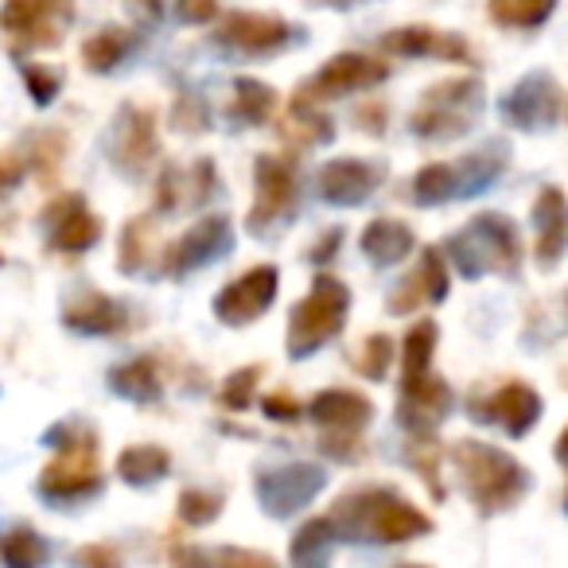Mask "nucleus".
<instances>
[{
  "label": "nucleus",
  "instance_id": "52",
  "mask_svg": "<svg viewBox=\"0 0 568 568\" xmlns=\"http://www.w3.org/2000/svg\"><path fill=\"white\" fill-rule=\"evenodd\" d=\"M312 4H327V9H343V4H351V0H312Z\"/></svg>",
  "mask_w": 568,
  "mask_h": 568
},
{
  "label": "nucleus",
  "instance_id": "51",
  "mask_svg": "<svg viewBox=\"0 0 568 568\" xmlns=\"http://www.w3.org/2000/svg\"><path fill=\"white\" fill-rule=\"evenodd\" d=\"M82 560H118L113 552H105V549H87L82 552Z\"/></svg>",
  "mask_w": 568,
  "mask_h": 568
},
{
  "label": "nucleus",
  "instance_id": "46",
  "mask_svg": "<svg viewBox=\"0 0 568 568\" xmlns=\"http://www.w3.org/2000/svg\"><path fill=\"white\" fill-rule=\"evenodd\" d=\"M386 121H389V110L382 102H363L355 110V125L363 129V133H371V136L386 133Z\"/></svg>",
  "mask_w": 568,
  "mask_h": 568
},
{
  "label": "nucleus",
  "instance_id": "16",
  "mask_svg": "<svg viewBox=\"0 0 568 568\" xmlns=\"http://www.w3.org/2000/svg\"><path fill=\"white\" fill-rule=\"evenodd\" d=\"M471 417L495 420V425H503L510 436H526L529 428L537 425V417H541V394H537L534 386H526V382H506L495 394L475 397Z\"/></svg>",
  "mask_w": 568,
  "mask_h": 568
},
{
  "label": "nucleus",
  "instance_id": "39",
  "mask_svg": "<svg viewBox=\"0 0 568 568\" xmlns=\"http://www.w3.org/2000/svg\"><path fill=\"white\" fill-rule=\"evenodd\" d=\"M417 281H420V288H425L428 304L448 301L452 281H448V261H444L440 250H433V245H428V250L420 253V261H417Z\"/></svg>",
  "mask_w": 568,
  "mask_h": 568
},
{
  "label": "nucleus",
  "instance_id": "23",
  "mask_svg": "<svg viewBox=\"0 0 568 568\" xmlns=\"http://www.w3.org/2000/svg\"><path fill=\"white\" fill-rule=\"evenodd\" d=\"M358 245H363V253L374 261V265H394V261L409 257L413 245H417V237H413V230L405 226V222H397V219H374L371 226L363 230Z\"/></svg>",
  "mask_w": 568,
  "mask_h": 568
},
{
  "label": "nucleus",
  "instance_id": "10",
  "mask_svg": "<svg viewBox=\"0 0 568 568\" xmlns=\"http://www.w3.org/2000/svg\"><path fill=\"white\" fill-rule=\"evenodd\" d=\"M324 483L327 475L316 464L273 467V471L257 475V498L273 518H293L296 510H304L324 490Z\"/></svg>",
  "mask_w": 568,
  "mask_h": 568
},
{
  "label": "nucleus",
  "instance_id": "7",
  "mask_svg": "<svg viewBox=\"0 0 568 568\" xmlns=\"http://www.w3.org/2000/svg\"><path fill=\"white\" fill-rule=\"evenodd\" d=\"M102 483V467H98V440L94 433H82L79 440L63 444L55 459L43 467L40 490L51 498H82L98 490Z\"/></svg>",
  "mask_w": 568,
  "mask_h": 568
},
{
  "label": "nucleus",
  "instance_id": "34",
  "mask_svg": "<svg viewBox=\"0 0 568 568\" xmlns=\"http://www.w3.org/2000/svg\"><path fill=\"white\" fill-rule=\"evenodd\" d=\"M456 199V168L452 164H428L413 175V203L436 206Z\"/></svg>",
  "mask_w": 568,
  "mask_h": 568
},
{
  "label": "nucleus",
  "instance_id": "9",
  "mask_svg": "<svg viewBox=\"0 0 568 568\" xmlns=\"http://www.w3.org/2000/svg\"><path fill=\"white\" fill-rule=\"evenodd\" d=\"M276 288H281V273L276 265H253L245 268L237 281H230L219 296H214V316L222 324L245 327L257 316H265L276 301Z\"/></svg>",
  "mask_w": 568,
  "mask_h": 568
},
{
  "label": "nucleus",
  "instance_id": "3",
  "mask_svg": "<svg viewBox=\"0 0 568 568\" xmlns=\"http://www.w3.org/2000/svg\"><path fill=\"white\" fill-rule=\"evenodd\" d=\"M448 257L467 281H479L487 273H503L514 276L518 273V257H521V237L506 214H479V219L467 222L459 234L448 237Z\"/></svg>",
  "mask_w": 568,
  "mask_h": 568
},
{
  "label": "nucleus",
  "instance_id": "18",
  "mask_svg": "<svg viewBox=\"0 0 568 568\" xmlns=\"http://www.w3.org/2000/svg\"><path fill=\"white\" fill-rule=\"evenodd\" d=\"M234 245V234H230V222L226 219H203L199 226H191L183 237H175L172 245L164 250V273L180 276L195 265H211L214 257Z\"/></svg>",
  "mask_w": 568,
  "mask_h": 568
},
{
  "label": "nucleus",
  "instance_id": "25",
  "mask_svg": "<svg viewBox=\"0 0 568 568\" xmlns=\"http://www.w3.org/2000/svg\"><path fill=\"white\" fill-rule=\"evenodd\" d=\"M102 237V222L98 214H90L82 206V199H71V203L59 211V222H55V250L63 253H82Z\"/></svg>",
  "mask_w": 568,
  "mask_h": 568
},
{
  "label": "nucleus",
  "instance_id": "14",
  "mask_svg": "<svg viewBox=\"0 0 568 568\" xmlns=\"http://www.w3.org/2000/svg\"><path fill=\"white\" fill-rule=\"evenodd\" d=\"M382 51L397 59H444V63H475V51L467 48L464 36L440 32L433 24L394 28L382 36Z\"/></svg>",
  "mask_w": 568,
  "mask_h": 568
},
{
  "label": "nucleus",
  "instance_id": "15",
  "mask_svg": "<svg viewBox=\"0 0 568 568\" xmlns=\"http://www.w3.org/2000/svg\"><path fill=\"white\" fill-rule=\"evenodd\" d=\"M452 409V389L444 378H433L428 371L405 374L402 378V402H397V417L409 433H436Z\"/></svg>",
  "mask_w": 568,
  "mask_h": 568
},
{
  "label": "nucleus",
  "instance_id": "38",
  "mask_svg": "<svg viewBox=\"0 0 568 568\" xmlns=\"http://www.w3.org/2000/svg\"><path fill=\"white\" fill-rule=\"evenodd\" d=\"M261 374H265V366H242V371L230 374L226 386H222V394H219L222 409H230V413L250 409V405L257 402V382H261Z\"/></svg>",
  "mask_w": 568,
  "mask_h": 568
},
{
  "label": "nucleus",
  "instance_id": "17",
  "mask_svg": "<svg viewBox=\"0 0 568 568\" xmlns=\"http://www.w3.org/2000/svg\"><path fill=\"white\" fill-rule=\"evenodd\" d=\"M382 183H386V168L374 164V160L339 156V160H332V164H324V172H320V191H324V199L335 206L366 203Z\"/></svg>",
  "mask_w": 568,
  "mask_h": 568
},
{
  "label": "nucleus",
  "instance_id": "26",
  "mask_svg": "<svg viewBox=\"0 0 568 568\" xmlns=\"http://www.w3.org/2000/svg\"><path fill=\"white\" fill-rule=\"evenodd\" d=\"M168 467H172V456L160 444H136V448L121 452L118 459V475L133 487H149V483L164 479Z\"/></svg>",
  "mask_w": 568,
  "mask_h": 568
},
{
  "label": "nucleus",
  "instance_id": "40",
  "mask_svg": "<svg viewBox=\"0 0 568 568\" xmlns=\"http://www.w3.org/2000/svg\"><path fill=\"white\" fill-rule=\"evenodd\" d=\"M149 253H152L149 219H133L125 226V237H121V268H125V273H136V268H144Z\"/></svg>",
  "mask_w": 568,
  "mask_h": 568
},
{
  "label": "nucleus",
  "instance_id": "49",
  "mask_svg": "<svg viewBox=\"0 0 568 568\" xmlns=\"http://www.w3.org/2000/svg\"><path fill=\"white\" fill-rule=\"evenodd\" d=\"M339 242H343V230H327V237H316V245H312V253L308 257L312 261H332V253L339 250Z\"/></svg>",
  "mask_w": 568,
  "mask_h": 568
},
{
  "label": "nucleus",
  "instance_id": "11",
  "mask_svg": "<svg viewBox=\"0 0 568 568\" xmlns=\"http://www.w3.org/2000/svg\"><path fill=\"white\" fill-rule=\"evenodd\" d=\"M560 87L552 74H526V79L518 82V87L506 94L503 102V118L510 121L514 129H521V133H537V129H549L557 125L560 118Z\"/></svg>",
  "mask_w": 568,
  "mask_h": 568
},
{
  "label": "nucleus",
  "instance_id": "44",
  "mask_svg": "<svg viewBox=\"0 0 568 568\" xmlns=\"http://www.w3.org/2000/svg\"><path fill=\"white\" fill-rule=\"evenodd\" d=\"M28 87H32L36 102L48 105L51 98H55V90L63 87V79H59V71H51V67H28Z\"/></svg>",
  "mask_w": 568,
  "mask_h": 568
},
{
  "label": "nucleus",
  "instance_id": "35",
  "mask_svg": "<svg viewBox=\"0 0 568 568\" xmlns=\"http://www.w3.org/2000/svg\"><path fill=\"white\" fill-rule=\"evenodd\" d=\"M332 541H335L332 518L304 521V526L296 529V537H293V560H296V565H320V560H327Z\"/></svg>",
  "mask_w": 568,
  "mask_h": 568
},
{
  "label": "nucleus",
  "instance_id": "37",
  "mask_svg": "<svg viewBox=\"0 0 568 568\" xmlns=\"http://www.w3.org/2000/svg\"><path fill=\"white\" fill-rule=\"evenodd\" d=\"M436 339H440V327H436L433 320H417V324L409 327V335H405V351H402L405 374L428 371V363H433V351H436Z\"/></svg>",
  "mask_w": 568,
  "mask_h": 568
},
{
  "label": "nucleus",
  "instance_id": "28",
  "mask_svg": "<svg viewBox=\"0 0 568 568\" xmlns=\"http://www.w3.org/2000/svg\"><path fill=\"white\" fill-rule=\"evenodd\" d=\"M230 110H234V118L245 121V125H265L276 113V90L257 79H237Z\"/></svg>",
  "mask_w": 568,
  "mask_h": 568
},
{
  "label": "nucleus",
  "instance_id": "42",
  "mask_svg": "<svg viewBox=\"0 0 568 568\" xmlns=\"http://www.w3.org/2000/svg\"><path fill=\"white\" fill-rule=\"evenodd\" d=\"M320 448H324L332 459H339V464H358V459L366 456V448H363V436H339V433H324V436H320Z\"/></svg>",
  "mask_w": 568,
  "mask_h": 568
},
{
  "label": "nucleus",
  "instance_id": "21",
  "mask_svg": "<svg viewBox=\"0 0 568 568\" xmlns=\"http://www.w3.org/2000/svg\"><path fill=\"white\" fill-rule=\"evenodd\" d=\"M160 152V136H156V118L152 110H136L129 105L125 118L118 125V164L129 172H141L149 168V160Z\"/></svg>",
  "mask_w": 568,
  "mask_h": 568
},
{
  "label": "nucleus",
  "instance_id": "33",
  "mask_svg": "<svg viewBox=\"0 0 568 568\" xmlns=\"http://www.w3.org/2000/svg\"><path fill=\"white\" fill-rule=\"evenodd\" d=\"M389 363H394V339H389V335H382V332L366 335V339L351 351V366H355V374H363L366 382L386 378Z\"/></svg>",
  "mask_w": 568,
  "mask_h": 568
},
{
  "label": "nucleus",
  "instance_id": "13",
  "mask_svg": "<svg viewBox=\"0 0 568 568\" xmlns=\"http://www.w3.org/2000/svg\"><path fill=\"white\" fill-rule=\"evenodd\" d=\"M71 12H74V0H9L0 20H4V32H12L20 43L51 48L63 36Z\"/></svg>",
  "mask_w": 568,
  "mask_h": 568
},
{
  "label": "nucleus",
  "instance_id": "12",
  "mask_svg": "<svg viewBox=\"0 0 568 568\" xmlns=\"http://www.w3.org/2000/svg\"><path fill=\"white\" fill-rule=\"evenodd\" d=\"M296 28L268 12H230L222 28L214 32L219 48L242 51V55H273L284 43H293Z\"/></svg>",
  "mask_w": 568,
  "mask_h": 568
},
{
  "label": "nucleus",
  "instance_id": "47",
  "mask_svg": "<svg viewBox=\"0 0 568 568\" xmlns=\"http://www.w3.org/2000/svg\"><path fill=\"white\" fill-rule=\"evenodd\" d=\"M175 9L191 24H206V20L219 17V0H175Z\"/></svg>",
  "mask_w": 568,
  "mask_h": 568
},
{
  "label": "nucleus",
  "instance_id": "30",
  "mask_svg": "<svg viewBox=\"0 0 568 568\" xmlns=\"http://www.w3.org/2000/svg\"><path fill=\"white\" fill-rule=\"evenodd\" d=\"M113 389L129 402H156L160 397V374L152 358H136V363H125L113 371Z\"/></svg>",
  "mask_w": 568,
  "mask_h": 568
},
{
  "label": "nucleus",
  "instance_id": "4",
  "mask_svg": "<svg viewBox=\"0 0 568 568\" xmlns=\"http://www.w3.org/2000/svg\"><path fill=\"white\" fill-rule=\"evenodd\" d=\"M347 312H351V288L339 276L320 273L312 281V293L288 316V355L293 358L316 355L324 343H332L343 332Z\"/></svg>",
  "mask_w": 568,
  "mask_h": 568
},
{
  "label": "nucleus",
  "instance_id": "6",
  "mask_svg": "<svg viewBox=\"0 0 568 568\" xmlns=\"http://www.w3.org/2000/svg\"><path fill=\"white\" fill-rule=\"evenodd\" d=\"M386 79H389L386 59L363 55V51H343V55L327 59L316 79L304 82L293 98L316 105V102H327V98H347V94H358V90H371Z\"/></svg>",
  "mask_w": 568,
  "mask_h": 568
},
{
  "label": "nucleus",
  "instance_id": "2",
  "mask_svg": "<svg viewBox=\"0 0 568 568\" xmlns=\"http://www.w3.org/2000/svg\"><path fill=\"white\" fill-rule=\"evenodd\" d=\"M452 464H456L459 483H464L467 498H471L479 514L514 510L529 490V471L510 452L495 448V444H483V440L452 444Z\"/></svg>",
  "mask_w": 568,
  "mask_h": 568
},
{
  "label": "nucleus",
  "instance_id": "50",
  "mask_svg": "<svg viewBox=\"0 0 568 568\" xmlns=\"http://www.w3.org/2000/svg\"><path fill=\"white\" fill-rule=\"evenodd\" d=\"M552 452H557V459L565 464V471H568V425H565V433L557 436V448H552Z\"/></svg>",
  "mask_w": 568,
  "mask_h": 568
},
{
  "label": "nucleus",
  "instance_id": "5",
  "mask_svg": "<svg viewBox=\"0 0 568 568\" xmlns=\"http://www.w3.org/2000/svg\"><path fill=\"white\" fill-rule=\"evenodd\" d=\"M479 113L483 82L471 79V74H459V79H444L425 90V98L409 118V129L425 141H448V136L471 133Z\"/></svg>",
  "mask_w": 568,
  "mask_h": 568
},
{
  "label": "nucleus",
  "instance_id": "27",
  "mask_svg": "<svg viewBox=\"0 0 568 568\" xmlns=\"http://www.w3.org/2000/svg\"><path fill=\"white\" fill-rule=\"evenodd\" d=\"M490 20L498 28H518V32H534L552 17L557 0H487Z\"/></svg>",
  "mask_w": 568,
  "mask_h": 568
},
{
  "label": "nucleus",
  "instance_id": "45",
  "mask_svg": "<svg viewBox=\"0 0 568 568\" xmlns=\"http://www.w3.org/2000/svg\"><path fill=\"white\" fill-rule=\"evenodd\" d=\"M172 121L183 129V133H199V129H206V105L195 102V98H180Z\"/></svg>",
  "mask_w": 568,
  "mask_h": 568
},
{
  "label": "nucleus",
  "instance_id": "19",
  "mask_svg": "<svg viewBox=\"0 0 568 568\" xmlns=\"http://www.w3.org/2000/svg\"><path fill=\"white\" fill-rule=\"evenodd\" d=\"M534 226H537V265L552 268L568 250V199L560 187H541L534 203Z\"/></svg>",
  "mask_w": 568,
  "mask_h": 568
},
{
  "label": "nucleus",
  "instance_id": "32",
  "mask_svg": "<svg viewBox=\"0 0 568 568\" xmlns=\"http://www.w3.org/2000/svg\"><path fill=\"white\" fill-rule=\"evenodd\" d=\"M405 459L417 467V475L428 483L433 498H444V483H440V464H444V448L433 433H413L409 448H405Z\"/></svg>",
  "mask_w": 568,
  "mask_h": 568
},
{
  "label": "nucleus",
  "instance_id": "48",
  "mask_svg": "<svg viewBox=\"0 0 568 568\" xmlns=\"http://www.w3.org/2000/svg\"><path fill=\"white\" fill-rule=\"evenodd\" d=\"M24 172H28V168L20 164L17 156H9V152H0V191H9L12 183L24 180Z\"/></svg>",
  "mask_w": 568,
  "mask_h": 568
},
{
  "label": "nucleus",
  "instance_id": "31",
  "mask_svg": "<svg viewBox=\"0 0 568 568\" xmlns=\"http://www.w3.org/2000/svg\"><path fill=\"white\" fill-rule=\"evenodd\" d=\"M129 43H133V36H129L125 28H105V32H98L87 40V48H82V63H87L94 74H105L125 59Z\"/></svg>",
  "mask_w": 568,
  "mask_h": 568
},
{
  "label": "nucleus",
  "instance_id": "43",
  "mask_svg": "<svg viewBox=\"0 0 568 568\" xmlns=\"http://www.w3.org/2000/svg\"><path fill=\"white\" fill-rule=\"evenodd\" d=\"M261 413L288 425V420H301V402H296V397L288 394V389H273V394L261 397Z\"/></svg>",
  "mask_w": 568,
  "mask_h": 568
},
{
  "label": "nucleus",
  "instance_id": "1",
  "mask_svg": "<svg viewBox=\"0 0 568 568\" xmlns=\"http://www.w3.org/2000/svg\"><path fill=\"white\" fill-rule=\"evenodd\" d=\"M327 518H332L335 534L351 537V541L358 537V541L402 545L433 534V518L417 510L409 498L397 495L394 487H363L355 495H343Z\"/></svg>",
  "mask_w": 568,
  "mask_h": 568
},
{
  "label": "nucleus",
  "instance_id": "22",
  "mask_svg": "<svg viewBox=\"0 0 568 568\" xmlns=\"http://www.w3.org/2000/svg\"><path fill=\"white\" fill-rule=\"evenodd\" d=\"M67 324H71L74 332L113 335V332H125L129 327V312L102 293H82L79 301L67 304Z\"/></svg>",
  "mask_w": 568,
  "mask_h": 568
},
{
  "label": "nucleus",
  "instance_id": "20",
  "mask_svg": "<svg viewBox=\"0 0 568 568\" xmlns=\"http://www.w3.org/2000/svg\"><path fill=\"white\" fill-rule=\"evenodd\" d=\"M308 413L324 433L363 436V428L374 420V402L366 394H358V389H324Z\"/></svg>",
  "mask_w": 568,
  "mask_h": 568
},
{
  "label": "nucleus",
  "instance_id": "8",
  "mask_svg": "<svg viewBox=\"0 0 568 568\" xmlns=\"http://www.w3.org/2000/svg\"><path fill=\"white\" fill-rule=\"evenodd\" d=\"M253 180H257V199H253L245 222L253 234H261L296 211V164L288 156H257Z\"/></svg>",
  "mask_w": 568,
  "mask_h": 568
},
{
  "label": "nucleus",
  "instance_id": "36",
  "mask_svg": "<svg viewBox=\"0 0 568 568\" xmlns=\"http://www.w3.org/2000/svg\"><path fill=\"white\" fill-rule=\"evenodd\" d=\"M222 506H226V498H222V490H206V487H187L180 495V521L191 529H203L211 526L214 518L222 514Z\"/></svg>",
  "mask_w": 568,
  "mask_h": 568
},
{
  "label": "nucleus",
  "instance_id": "29",
  "mask_svg": "<svg viewBox=\"0 0 568 568\" xmlns=\"http://www.w3.org/2000/svg\"><path fill=\"white\" fill-rule=\"evenodd\" d=\"M452 168H456V199H471L498 180L503 156H495V152H471V156L456 160Z\"/></svg>",
  "mask_w": 568,
  "mask_h": 568
},
{
  "label": "nucleus",
  "instance_id": "41",
  "mask_svg": "<svg viewBox=\"0 0 568 568\" xmlns=\"http://www.w3.org/2000/svg\"><path fill=\"white\" fill-rule=\"evenodd\" d=\"M0 552H4V560H9V565H40V560L48 557V545H43L32 529H17V534L4 537Z\"/></svg>",
  "mask_w": 568,
  "mask_h": 568
},
{
  "label": "nucleus",
  "instance_id": "53",
  "mask_svg": "<svg viewBox=\"0 0 568 568\" xmlns=\"http://www.w3.org/2000/svg\"><path fill=\"white\" fill-rule=\"evenodd\" d=\"M565 378H568V371H565ZM565 386H568V382H565Z\"/></svg>",
  "mask_w": 568,
  "mask_h": 568
},
{
  "label": "nucleus",
  "instance_id": "24",
  "mask_svg": "<svg viewBox=\"0 0 568 568\" xmlns=\"http://www.w3.org/2000/svg\"><path fill=\"white\" fill-rule=\"evenodd\" d=\"M214 187V168L211 160H199L191 172H175L168 168L164 180H160V211H180V206L203 203Z\"/></svg>",
  "mask_w": 568,
  "mask_h": 568
}]
</instances>
